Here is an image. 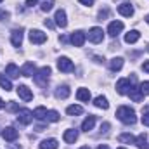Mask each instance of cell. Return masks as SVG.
Listing matches in <instances>:
<instances>
[{"label": "cell", "mask_w": 149, "mask_h": 149, "mask_svg": "<svg viewBox=\"0 0 149 149\" xmlns=\"http://www.w3.org/2000/svg\"><path fill=\"white\" fill-rule=\"evenodd\" d=\"M45 120L47 121H59V113L57 111H47V116H45Z\"/></svg>", "instance_id": "cell-31"}, {"label": "cell", "mask_w": 149, "mask_h": 149, "mask_svg": "<svg viewBox=\"0 0 149 149\" xmlns=\"http://www.w3.org/2000/svg\"><path fill=\"white\" fill-rule=\"evenodd\" d=\"M106 17H108V10H101V12H99V19L102 21V19H106Z\"/></svg>", "instance_id": "cell-36"}, {"label": "cell", "mask_w": 149, "mask_h": 149, "mask_svg": "<svg viewBox=\"0 0 149 149\" xmlns=\"http://www.w3.org/2000/svg\"><path fill=\"white\" fill-rule=\"evenodd\" d=\"M88 40H90L92 43H101V42L104 40V31H102V28L94 26V28L88 31Z\"/></svg>", "instance_id": "cell-4"}, {"label": "cell", "mask_w": 149, "mask_h": 149, "mask_svg": "<svg viewBox=\"0 0 149 149\" xmlns=\"http://www.w3.org/2000/svg\"><path fill=\"white\" fill-rule=\"evenodd\" d=\"M70 94H71V90H70V87H68V85L57 87V90H56V97H57V99H68V97H70Z\"/></svg>", "instance_id": "cell-16"}, {"label": "cell", "mask_w": 149, "mask_h": 149, "mask_svg": "<svg viewBox=\"0 0 149 149\" xmlns=\"http://www.w3.org/2000/svg\"><path fill=\"white\" fill-rule=\"evenodd\" d=\"M0 17H2V19H9V12H3V10H2V12H0Z\"/></svg>", "instance_id": "cell-41"}, {"label": "cell", "mask_w": 149, "mask_h": 149, "mask_svg": "<svg viewBox=\"0 0 149 149\" xmlns=\"http://www.w3.org/2000/svg\"><path fill=\"white\" fill-rule=\"evenodd\" d=\"M142 123H144L146 127H149V111L144 113V116H142Z\"/></svg>", "instance_id": "cell-34"}, {"label": "cell", "mask_w": 149, "mask_h": 149, "mask_svg": "<svg viewBox=\"0 0 149 149\" xmlns=\"http://www.w3.org/2000/svg\"><path fill=\"white\" fill-rule=\"evenodd\" d=\"M9 111H19L17 104H16V102H10V104H9Z\"/></svg>", "instance_id": "cell-35"}, {"label": "cell", "mask_w": 149, "mask_h": 149, "mask_svg": "<svg viewBox=\"0 0 149 149\" xmlns=\"http://www.w3.org/2000/svg\"><path fill=\"white\" fill-rule=\"evenodd\" d=\"M118 141L123 142V144H135V137H134L132 134H121V135L118 137Z\"/></svg>", "instance_id": "cell-27"}, {"label": "cell", "mask_w": 149, "mask_h": 149, "mask_svg": "<svg viewBox=\"0 0 149 149\" xmlns=\"http://www.w3.org/2000/svg\"><path fill=\"white\" fill-rule=\"evenodd\" d=\"M94 125H95V116L90 114V116H87V118L83 120V123H81V130H83V132H90V130L94 128Z\"/></svg>", "instance_id": "cell-14"}, {"label": "cell", "mask_w": 149, "mask_h": 149, "mask_svg": "<svg viewBox=\"0 0 149 149\" xmlns=\"http://www.w3.org/2000/svg\"><path fill=\"white\" fill-rule=\"evenodd\" d=\"M10 43L14 47H21V43H23V30L21 28L19 30H14L10 33Z\"/></svg>", "instance_id": "cell-12"}, {"label": "cell", "mask_w": 149, "mask_h": 149, "mask_svg": "<svg viewBox=\"0 0 149 149\" xmlns=\"http://www.w3.org/2000/svg\"><path fill=\"white\" fill-rule=\"evenodd\" d=\"M139 38H141V33H139L137 30H132V31H128V33L125 35V42H127V43H135Z\"/></svg>", "instance_id": "cell-24"}, {"label": "cell", "mask_w": 149, "mask_h": 149, "mask_svg": "<svg viewBox=\"0 0 149 149\" xmlns=\"http://www.w3.org/2000/svg\"><path fill=\"white\" fill-rule=\"evenodd\" d=\"M17 121L23 125H30L33 121V113L30 109H19L17 111Z\"/></svg>", "instance_id": "cell-7"}, {"label": "cell", "mask_w": 149, "mask_h": 149, "mask_svg": "<svg viewBox=\"0 0 149 149\" xmlns=\"http://www.w3.org/2000/svg\"><path fill=\"white\" fill-rule=\"evenodd\" d=\"M116 118H118L121 123H125V125H134V123L137 121V118H135V111H134L132 108H128V106H121V108H118V111H116Z\"/></svg>", "instance_id": "cell-1"}, {"label": "cell", "mask_w": 149, "mask_h": 149, "mask_svg": "<svg viewBox=\"0 0 149 149\" xmlns=\"http://www.w3.org/2000/svg\"><path fill=\"white\" fill-rule=\"evenodd\" d=\"M142 70H144L146 73H149V61H146V63L142 64Z\"/></svg>", "instance_id": "cell-40"}, {"label": "cell", "mask_w": 149, "mask_h": 149, "mask_svg": "<svg viewBox=\"0 0 149 149\" xmlns=\"http://www.w3.org/2000/svg\"><path fill=\"white\" fill-rule=\"evenodd\" d=\"M2 137H3V141H7V142H14V141L19 137V134H17V130H16L14 127H5V128L2 130Z\"/></svg>", "instance_id": "cell-6"}, {"label": "cell", "mask_w": 149, "mask_h": 149, "mask_svg": "<svg viewBox=\"0 0 149 149\" xmlns=\"http://www.w3.org/2000/svg\"><path fill=\"white\" fill-rule=\"evenodd\" d=\"M30 42L40 45V43L47 42V35H45L43 31H40V30H31V31H30Z\"/></svg>", "instance_id": "cell-8"}, {"label": "cell", "mask_w": 149, "mask_h": 149, "mask_svg": "<svg viewBox=\"0 0 149 149\" xmlns=\"http://www.w3.org/2000/svg\"><path fill=\"white\" fill-rule=\"evenodd\" d=\"M57 148H59V144H57L56 139H45V141L40 142V149H57Z\"/></svg>", "instance_id": "cell-21"}, {"label": "cell", "mask_w": 149, "mask_h": 149, "mask_svg": "<svg viewBox=\"0 0 149 149\" xmlns=\"http://www.w3.org/2000/svg\"><path fill=\"white\" fill-rule=\"evenodd\" d=\"M52 7H54V0H43V2H42V7H40V9H42L43 12H49V10H50Z\"/></svg>", "instance_id": "cell-32"}, {"label": "cell", "mask_w": 149, "mask_h": 149, "mask_svg": "<svg viewBox=\"0 0 149 149\" xmlns=\"http://www.w3.org/2000/svg\"><path fill=\"white\" fill-rule=\"evenodd\" d=\"M120 149H125V148H120Z\"/></svg>", "instance_id": "cell-46"}, {"label": "cell", "mask_w": 149, "mask_h": 149, "mask_svg": "<svg viewBox=\"0 0 149 149\" xmlns=\"http://www.w3.org/2000/svg\"><path fill=\"white\" fill-rule=\"evenodd\" d=\"M130 88H132V81H130V78H121V80H118V83H116V90H118V94L125 95V94L130 92Z\"/></svg>", "instance_id": "cell-5"}, {"label": "cell", "mask_w": 149, "mask_h": 149, "mask_svg": "<svg viewBox=\"0 0 149 149\" xmlns=\"http://www.w3.org/2000/svg\"><path fill=\"white\" fill-rule=\"evenodd\" d=\"M70 40H71V43H73L74 47H81V45L85 43V40H87V35H85L83 31H80V30H78V31H74L73 35H71Z\"/></svg>", "instance_id": "cell-9"}, {"label": "cell", "mask_w": 149, "mask_h": 149, "mask_svg": "<svg viewBox=\"0 0 149 149\" xmlns=\"http://www.w3.org/2000/svg\"><path fill=\"white\" fill-rule=\"evenodd\" d=\"M146 23H148V24H149V14H148V16H146Z\"/></svg>", "instance_id": "cell-44"}, {"label": "cell", "mask_w": 149, "mask_h": 149, "mask_svg": "<svg viewBox=\"0 0 149 149\" xmlns=\"http://www.w3.org/2000/svg\"><path fill=\"white\" fill-rule=\"evenodd\" d=\"M57 68L63 73H71V71H74V64L71 63V59H68V57H59L57 59Z\"/></svg>", "instance_id": "cell-3"}, {"label": "cell", "mask_w": 149, "mask_h": 149, "mask_svg": "<svg viewBox=\"0 0 149 149\" xmlns=\"http://www.w3.org/2000/svg\"><path fill=\"white\" fill-rule=\"evenodd\" d=\"M109 68H111V71H120L123 68V59L121 57H113L109 61Z\"/></svg>", "instance_id": "cell-23"}, {"label": "cell", "mask_w": 149, "mask_h": 149, "mask_svg": "<svg viewBox=\"0 0 149 149\" xmlns=\"http://www.w3.org/2000/svg\"><path fill=\"white\" fill-rule=\"evenodd\" d=\"M0 87L3 88V90H12V83H10V80L9 78H5L3 74H0Z\"/></svg>", "instance_id": "cell-29"}, {"label": "cell", "mask_w": 149, "mask_h": 149, "mask_svg": "<svg viewBox=\"0 0 149 149\" xmlns=\"http://www.w3.org/2000/svg\"><path fill=\"white\" fill-rule=\"evenodd\" d=\"M121 30H123V23L121 21H113V23H109V26H108V33L111 37H116Z\"/></svg>", "instance_id": "cell-13"}, {"label": "cell", "mask_w": 149, "mask_h": 149, "mask_svg": "<svg viewBox=\"0 0 149 149\" xmlns=\"http://www.w3.org/2000/svg\"><path fill=\"white\" fill-rule=\"evenodd\" d=\"M97 149H109V148H108V146H99Z\"/></svg>", "instance_id": "cell-43"}, {"label": "cell", "mask_w": 149, "mask_h": 149, "mask_svg": "<svg viewBox=\"0 0 149 149\" xmlns=\"http://www.w3.org/2000/svg\"><path fill=\"white\" fill-rule=\"evenodd\" d=\"M0 2H2V0H0Z\"/></svg>", "instance_id": "cell-47"}, {"label": "cell", "mask_w": 149, "mask_h": 149, "mask_svg": "<svg viewBox=\"0 0 149 149\" xmlns=\"http://www.w3.org/2000/svg\"><path fill=\"white\" fill-rule=\"evenodd\" d=\"M17 95H19L24 102H28V101L33 99V94H31V90H30L26 85H19V87H17Z\"/></svg>", "instance_id": "cell-11"}, {"label": "cell", "mask_w": 149, "mask_h": 149, "mask_svg": "<svg viewBox=\"0 0 149 149\" xmlns=\"http://www.w3.org/2000/svg\"><path fill=\"white\" fill-rule=\"evenodd\" d=\"M45 116H47V109L43 106H38L33 111V118H37V120H45Z\"/></svg>", "instance_id": "cell-28"}, {"label": "cell", "mask_w": 149, "mask_h": 149, "mask_svg": "<svg viewBox=\"0 0 149 149\" xmlns=\"http://www.w3.org/2000/svg\"><path fill=\"white\" fill-rule=\"evenodd\" d=\"M128 95H130V99H132L134 102H141V101L144 99V95H142L141 88H137V87H132V88H130V92H128Z\"/></svg>", "instance_id": "cell-17"}, {"label": "cell", "mask_w": 149, "mask_h": 149, "mask_svg": "<svg viewBox=\"0 0 149 149\" xmlns=\"http://www.w3.org/2000/svg\"><path fill=\"white\" fill-rule=\"evenodd\" d=\"M135 144H137V148H139V149H149V146H148V135H146V134H141V135L135 139Z\"/></svg>", "instance_id": "cell-25"}, {"label": "cell", "mask_w": 149, "mask_h": 149, "mask_svg": "<svg viewBox=\"0 0 149 149\" xmlns=\"http://www.w3.org/2000/svg\"><path fill=\"white\" fill-rule=\"evenodd\" d=\"M66 113L70 114V116H76V114H81L83 113V108L81 106H68V109H66Z\"/></svg>", "instance_id": "cell-30"}, {"label": "cell", "mask_w": 149, "mask_h": 149, "mask_svg": "<svg viewBox=\"0 0 149 149\" xmlns=\"http://www.w3.org/2000/svg\"><path fill=\"white\" fill-rule=\"evenodd\" d=\"M3 106H5V102H3V101H2V99H0V109H2V108H3Z\"/></svg>", "instance_id": "cell-42"}, {"label": "cell", "mask_w": 149, "mask_h": 149, "mask_svg": "<svg viewBox=\"0 0 149 149\" xmlns=\"http://www.w3.org/2000/svg\"><path fill=\"white\" fill-rule=\"evenodd\" d=\"M54 19H56V24H57L59 28H66V26H68V19H66V12H64L63 9H59V10H56V16H54Z\"/></svg>", "instance_id": "cell-10"}, {"label": "cell", "mask_w": 149, "mask_h": 149, "mask_svg": "<svg viewBox=\"0 0 149 149\" xmlns=\"http://www.w3.org/2000/svg\"><path fill=\"white\" fill-rule=\"evenodd\" d=\"M139 88H141V92H142V95H149V81H142Z\"/></svg>", "instance_id": "cell-33"}, {"label": "cell", "mask_w": 149, "mask_h": 149, "mask_svg": "<svg viewBox=\"0 0 149 149\" xmlns=\"http://www.w3.org/2000/svg\"><path fill=\"white\" fill-rule=\"evenodd\" d=\"M45 26H47V28H50V30H52V28H54V23H52V21H50V19H45Z\"/></svg>", "instance_id": "cell-37"}, {"label": "cell", "mask_w": 149, "mask_h": 149, "mask_svg": "<svg viewBox=\"0 0 149 149\" xmlns=\"http://www.w3.org/2000/svg\"><path fill=\"white\" fill-rule=\"evenodd\" d=\"M118 12H120L121 16H127V17H130V16L134 14V7H132L130 3H121V5L118 7Z\"/></svg>", "instance_id": "cell-22"}, {"label": "cell", "mask_w": 149, "mask_h": 149, "mask_svg": "<svg viewBox=\"0 0 149 149\" xmlns=\"http://www.w3.org/2000/svg\"><path fill=\"white\" fill-rule=\"evenodd\" d=\"M108 128H109V123H102V125H101V130H102V132H108Z\"/></svg>", "instance_id": "cell-38"}, {"label": "cell", "mask_w": 149, "mask_h": 149, "mask_svg": "<svg viewBox=\"0 0 149 149\" xmlns=\"http://www.w3.org/2000/svg\"><path fill=\"white\" fill-rule=\"evenodd\" d=\"M21 74L23 76H33L35 74V63H31V61L24 63L23 68H21Z\"/></svg>", "instance_id": "cell-15"}, {"label": "cell", "mask_w": 149, "mask_h": 149, "mask_svg": "<svg viewBox=\"0 0 149 149\" xmlns=\"http://www.w3.org/2000/svg\"><path fill=\"white\" fill-rule=\"evenodd\" d=\"M49 74H50V68L49 66H43V68H40L37 73L33 74V78H35V81H37L40 87H45L47 85V80H49Z\"/></svg>", "instance_id": "cell-2"}, {"label": "cell", "mask_w": 149, "mask_h": 149, "mask_svg": "<svg viewBox=\"0 0 149 149\" xmlns=\"http://www.w3.org/2000/svg\"><path fill=\"white\" fill-rule=\"evenodd\" d=\"M5 73L9 74V78H17L19 73H21V70H19L14 63H9V64H7V68H5Z\"/></svg>", "instance_id": "cell-18"}, {"label": "cell", "mask_w": 149, "mask_h": 149, "mask_svg": "<svg viewBox=\"0 0 149 149\" xmlns=\"http://www.w3.org/2000/svg\"><path fill=\"white\" fill-rule=\"evenodd\" d=\"M78 2H81L85 5H94V0H78Z\"/></svg>", "instance_id": "cell-39"}, {"label": "cell", "mask_w": 149, "mask_h": 149, "mask_svg": "<svg viewBox=\"0 0 149 149\" xmlns=\"http://www.w3.org/2000/svg\"><path fill=\"white\" fill-rule=\"evenodd\" d=\"M94 104H95L97 108H101V109H108V108H109V102H108V99H106V97H102V95L95 97Z\"/></svg>", "instance_id": "cell-26"}, {"label": "cell", "mask_w": 149, "mask_h": 149, "mask_svg": "<svg viewBox=\"0 0 149 149\" xmlns=\"http://www.w3.org/2000/svg\"><path fill=\"white\" fill-rule=\"evenodd\" d=\"M63 137H64V141H66L68 144H74V141L78 139V132H76L74 128H70V130H66V132H64V135H63Z\"/></svg>", "instance_id": "cell-19"}, {"label": "cell", "mask_w": 149, "mask_h": 149, "mask_svg": "<svg viewBox=\"0 0 149 149\" xmlns=\"http://www.w3.org/2000/svg\"><path fill=\"white\" fill-rule=\"evenodd\" d=\"M76 97H78V101H81V102H88V101H90V90H88V88H78V90H76Z\"/></svg>", "instance_id": "cell-20"}, {"label": "cell", "mask_w": 149, "mask_h": 149, "mask_svg": "<svg viewBox=\"0 0 149 149\" xmlns=\"http://www.w3.org/2000/svg\"><path fill=\"white\" fill-rule=\"evenodd\" d=\"M80 149H90V148L88 146H83V148H80Z\"/></svg>", "instance_id": "cell-45"}]
</instances>
